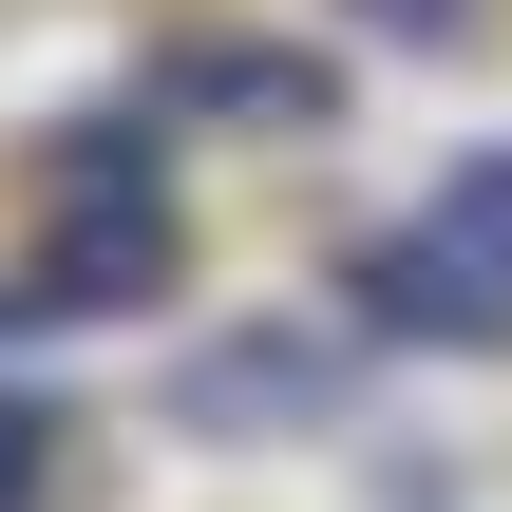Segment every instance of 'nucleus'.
Here are the masks:
<instances>
[{"instance_id": "f03ea898", "label": "nucleus", "mask_w": 512, "mask_h": 512, "mask_svg": "<svg viewBox=\"0 0 512 512\" xmlns=\"http://www.w3.org/2000/svg\"><path fill=\"white\" fill-rule=\"evenodd\" d=\"M171 285V209H152V171L133 152H76V190H57V247H38V304H152Z\"/></svg>"}, {"instance_id": "f257e3e1", "label": "nucleus", "mask_w": 512, "mask_h": 512, "mask_svg": "<svg viewBox=\"0 0 512 512\" xmlns=\"http://www.w3.org/2000/svg\"><path fill=\"white\" fill-rule=\"evenodd\" d=\"M361 323L380 342H512V152H475L418 228L361 247Z\"/></svg>"}, {"instance_id": "20e7f679", "label": "nucleus", "mask_w": 512, "mask_h": 512, "mask_svg": "<svg viewBox=\"0 0 512 512\" xmlns=\"http://www.w3.org/2000/svg\"><path fill=\"white\" fill-rule=\"evenodd\" d=\"M152 114H247V133H323V57H285V38H171V57H152Z\"/></svg>"}, {"instance_id": "39448f33", "label": "nucleus", "mask_w": 512, "mask_h": 512, "mask_svg": "<svg viewBox=\"0 0 512 512\" xmlns=\"http://www.w3.org/2000/svg\"><path fill=\"white\" fill-rule=\"evenodd\" d=\"M38 475H57L38 456V399H0V512H38Z\"/></svg>"}, {"instance_id": "7ed1b4c3", "label": "nucleus", "mask_w": 512, "mask_h": 512, "mask_svg": "<svg viewBox=\"0 0 512 512\" xmlns=\"http://www.w3.org/2000/svg\"><path fill=\"white\" fill-rule=\"evenodd\" d=\"M342 342H304V323H247V342H190L171 361V418L190 437H304V418H342Z\"/></svg>"}, {"instance_id": "423d86ee", "label": "nucleus", "mask_w": 512, "mask_h": 512, "mask_svg": "<svg viewBox=\"0 0 512 512\" xmlns=\"http://www.w3.org/2000/svg\"><path fill=\"white\" fill-rule=\"evenodd\" d=\"M456 19H475V0H380V38H456Z\"/></svg>"}]
</instances>
